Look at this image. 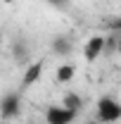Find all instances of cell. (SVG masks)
Here are the masks:
<instances>
[{
    "label": "cell",
    "instance_id": "1",
    "mask_svg": "<svg viewBox=\"0 0 121 124\" xmlns=\"http://www.w3.org/2000/svg\"><path fill=\"white\" fill-rule=\"evenodd\" d=\"M97 122L100 124H116L121 119V103L116 98H112V95H102L100 100H97Z\"/></svg>",
    "mask_w": 121,
    "mask_h": 124
},
{
    "label": "cell",
    "instance_id": "2",
    "mask_svg": "<svg viewBox=\"0 0 121 124\" xmlns=\"http://www.w3.org/2000/svg\"><path fill=\"white\" fill-rule=\"evenodd\" d=\"M76 117H78V112L64 108V105H50L45 110V122L47 124H74Z\"/></svg>",
    "mask_w": 121,
    "mask_h": 124
},
{
    "label": "cell",
    "instance_id": "3",
    "mask_svg": "<svg viewBox=\"0 0 121 124\" xmlns=\"http://www.w3.org/2000/svg\"><path fill=\"white\" fill-rule=\"evenodd\" d=\"M21 115V98L19 93H5L0 98V117L2 119H17Z\"/></svg>",
    "mask_w": 121,
    "mask_h": 124
},
{
    "label": "cell",
    "instance_id": "4",
    "mask_svg": "<svg viewBox=\"0 0 121 124\" xmlns=\"http://www.w3.org/2000/svg\"><path fill=\"white\" fill-rule=\"evenodd\" d=\"M102 53H105V36H90L83 43V57H86V62H95Z\"/></svg>",
    "mask_w": 121,
    "mask_h": 124
},
{
    "label": "cell",
    "instance_id": "5",
    "mask_svg": "<svg viewBox=\"0 0 121 124\" xmlns=\"http://www.w3.org/2000/svg\"><path fill=\"white\" fill-rule=\"evenodd\" d=\"M43 69H45V60L29 62V67H26V72H24V77H21V91H24V88H29V86H33V84L40 79Z\"/></svg>",
    "mask_w": 121,
    "mask_h": 124
},
{
    "label": "cell",
    "instance_id": "6",
    "mask_svg": "<svg viewBox=\"0 0 121 124\" xmlns=\"http://www.w3.org/2000/svg\"><path fill=\"white\" fill-rule=\"evenodd\" d=\"M74 77H76V64H71V62H64V64H60V67H57V72H55L57 84H69Z\"/></svg>",
    "mask_w": 121,
    "mask_h": 124
},
{
    "label": "cell",
    "instance_id": "7",
    "mask_svg": "<svg viewBox=\"0 0 121 124\" xmlns=\"http://www.w3.org/2000/svg\"><path fill=\"white\" fill-rule=\"evenodd\" d=\"M71 38H67V36H57L55 41H52V50L57 53V55H69L71 53Z\"/></svg>",
    "mask_w": 121,
    "mask_h": 124
},
{
    "label": "cell",
    "instance_id": "8",
    "mask_svg": "<svg viewBox=\"0 0 121 124\" xmlns=\"http://www.w3.org/2000/svg\"><path fill=\"white\" fill-rule=\"evenodd\" d=\"M62 105L64 108H69V110H76V112H81V108H83V100H81V95L78 93H67L64 95V100H62Z\"/></svg>",
    "mask_w": 121,
    "mask_h": 124
},
{
    "label": "cell",
    "instance_id": "9",
    "mask_svg": "<svg viewBox=\"0 0 121 124\" xmlns=\"http://www.w3.org/2000/svg\"><path fill=\"white\" fill-rule=\"evenodd\" d=\"M12 55H14L17 62H24V64H29V53H26V46L21 43V41H17L14 48H12Z\"/></svg>",
    "mask_w": 121,
    "mask_h": 124
},
{
    "label": "cell",
    "instance_id": "10",
    "mask_svg": "<svg viewBox=\"0 0 121 124\" xmlns=\"http://www.w3.org/2000/svg\"><path fill=\"white\" fill-rule=\"evenodd\" d=\"M45 2H50L52 7H67V2H69V0H45Z\"/></svg>",
    "mask_w": 121,
    "mask_h": 124
},
{
    "label": "cell",
    "instance_id": "11",
    "mask_svg": "<svg viewBox=\"0 0 121 124\" xmlns=\"http://www.w3.org/2000/svg\"><path fill=\"white\" fill-rule=\"evenodd\" d=\"M109 29H112V31H121V17H119V19H114V22L109 24Z\"/></svg>",
    "mask_w": 121,
    "mask_h": 124
},
{
    "label": "cell",
    "instance_id": "12",
    "mask_svg": "<svg viewBox=\"0 0 121 124\" xmlns=\"http://www.w3.org/2000/svg\"><path fill=\"white\" fill-rule=\"evenodd\" d=\"M116 53H119V57H121V36L116 38Z\"/></svg>",
    "mask_w": 121,
    "mask_h": 124
},
{
    "label": "cell",
    "instance_id": "13",
    "mask_svg": "<svg viewBox=\"0 0 121 124\" xmlns=\"http://www.w3.org/2000/svg\"><path fill=\"white\" fill-rule=\"evenodd\" d=\"M2 2H7V5H12V2H14V0H2Z\"/></svg>",
    "mask_w": 121,
    "mask_h": 124
},
{
    "label": "cell",
    "instance_id": "14",
    "mask_svg": "<svg viewBox=\"0 0 121 124\" xmlns=\"http://www.w3.org/2000/svg\"><path fill=\"white\" fill-rule=\"evenodd\" d=\"M90 124H100V122H90Z\"/></svg>",
    "mask_w": 121,
    "mask_h": 124
}]
</instances>
